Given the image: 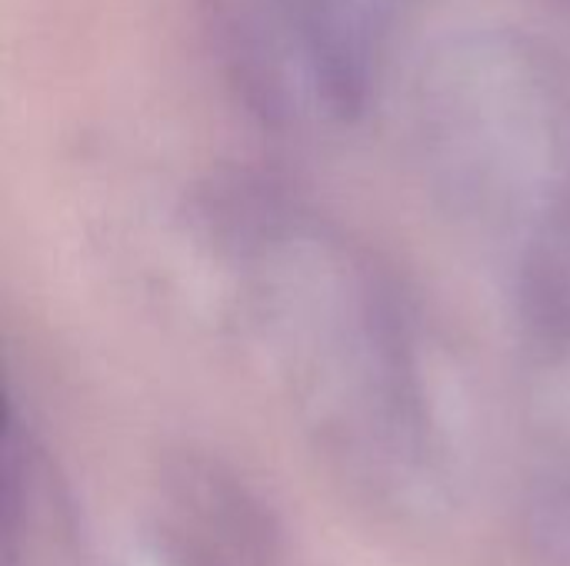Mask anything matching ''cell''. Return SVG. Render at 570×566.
I'll return each instance as SVG.
<instances>
[{
    "mask_svg": "<svg viewBox=\"0 0 570 566\" xmlns=\"http://www.w3.org/2000/svg\"><path fill=\"white\" fill-rule=\"evenodd\" d=\"M434 197L481 244L538 350L570 347V80L541 43L471 30L414 83Z\"/></svg>",
    "mask_w": 570,
    "mask_h": 566,
    "instance_id": "6da1fadb",
    "label": "cell"
},
{
    "mask_svg": "<svg viewBox=\"0 0 570 566\" xmlns=\"http://www.w3.org/2000/svg\"><path fill=\"white\" fill-rule=\"evenodd\" d=\"M204 217L240 324L287 357L357 374L387 430L421 444L414 317L371 247L311 203L257 180L217 190Z\"/></svg>",
    "mask_w": 570,
    "mask_h": 566,
    "instance_id": "7a4b0ae2",
    "label": "cell"
},
{
    "mask_svg": "<svg viewBox=\"0 0 570 566\" xmlns=\"http://www.w3.org/2000/svg\"><path fill=\"white\" fill-rule=\"evenodd\" d=\"M230 87L271 127L367 110L411 0H204Z\"/></svg>",
    "mask_w": 570,
    "mask_h": 566,
    "instance_id": "3957f363",
    "label": "cell"
},
{
    "mask_svg": "<svg viewBox=\"0 0 570 566\" xmlns=\"http://www.w3.org/2000/svg\"><path fill=\"white\" fill-rule=\"evenodd\" d=\"M167 490L177 504L197 514L230 550H237L247 564L274 566L281 557V527L271 510L220 464L180 454L164 470Z\"/></svg>",
    "mask_w": 570,
    "mask_h": 566,
    "instance_id": "277c9868",
    "label": "cell"
},
{
    "mask_svg": "<svg viewBox=\"0 0 570 566\" xmlns=\"http://www.w3.org/2000/svg\"><path fill=\"white\" fill-rule=\"evenodd\" d=\"M160 554L170 566H227L220 557H210L204 547H197L194 540L170 537V534L160 537Z\"/></svg>",
    "mask_w": 570,
    "mask_h": 566,
    "instance_id": "5b68a950",
    "label": "cell"
}]
</instances>
